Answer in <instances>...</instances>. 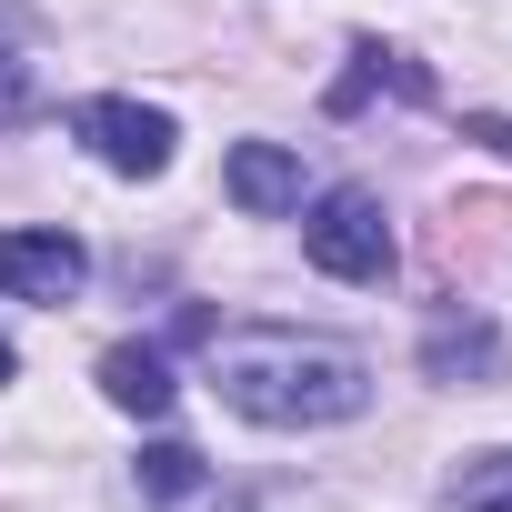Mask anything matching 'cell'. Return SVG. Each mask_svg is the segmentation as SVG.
<instances>
[{
  "label": "cell",
  "mask_w": 512,
  "mask_h": 512,
  "mask_svg": "<svg viewBox=\"0 0 512 512\" xmlns=\"http://www.w3.org/2000/svg\"><path fill=\"white\" fill-rule=\"evenodd\" d=\"M211 382L241 422H272V432H312V422H352L372 402V372L332 342H292V332H241L211 352Z\"/></svg>",
  "instance_id": "1"
},
{
  "label": "cell",
  "mask_w": 512,
  "mask_h": 512,
  "mask_svg": "<svg viewBox=\"0 0 512 512\" xmlns=\"http://www.w3.org/2000/svg\"><path fill=\"white\" fill-rule=\"evenodd\" d=\"M302 251L332 272V282H382L392 272V221L372 191H322L312 221H302Z\"/></svg>",
  "instance_id": "2"
},
{
  "label": "cell",
  "mask_w": 512,
  "mask_h": 512,
  "mask_svg": "<svg viewBox=\"0 0 512 512\" xmlns=\"http://www.w3.org/2000/svg\"><path fill=\"white\" fill-rule=\"evenodd\" d=\"M71 131L91 141V161H111V171H131V181L171 171V111H141V101H81Z\"/></svg>",
  "instance_id": "3"
},
{
  "label": "cell",
  "mask_w": 512,
  "mask_h": 512,
  "mask_svg": "<svg viewBox=\"0 0 512 512\" xmlns=\"http://www.w3.org/2000/svg\"><path fill=\"white\" fill-rule=\"evenodd\" d=\"M91 282V251L71 231H0V292L11 302H71Z\"/></svg>",
  "instance_id": "4"
},
{
  "label": "cell",
  "mask_w": 512,
  "mask_h": 512,
  "mask_svg": "<svg viewBox=\"0 0 512 512\" xmlns=\"http://www.w3.org/2000/svg\"><path fill=\"white\" fill-rule=\"evenodd\" d=\"M422 372L432 382H502V332L482 312H442L422 332Z\"/></svg>",
  "instance_id": "5"
},
{
  "label": "cell",
  "mask_w": 512,
  "mask_h": 512,
  "mask_svg": "<svg viewBox=\"0 0 512 512\" xmlns=\"http://www.w3.org/2000/svg\"><path fill=\"white\" fill-rule=\"evenodd\" d=\"M221 191H231L251 221H272V211H292V201H302V161H292L282 141H241V151L221 161Z\"/></svg>",
  "instance_id": "6"
},
{
  "label": "cell",
  "mask_w": 512,
  "mask_h": 512,
  "mask_svg": "<svg viewBox=\"0 0 512 512\" xmlns=\"http://www.w3.org/2000/svg\"><path fill=\"white\" fill-rule=\"evenodd\" d=\"M101 392H111L121 412H141V422H161V412L181 402V382H171V362H161L151 342H111V352H101Z\"/></svg>",
  "instance_id": "7"
},
{
  "label": "cell",
  "mask_w": 512,
  "mask_h": 512,
  "mask_svg": "<svg viewBox=\"0 0 512 512\" xmlns=\"http://www.w3.org/2000/svg\"><path fill=\"white\" fill-rule=\"evenodd\" d=\"M372 91H402V101H432V71H422L412 51H382V41H362V51H352V71L332 81V111H362Z\"/></svg>",
  "instance_id": "8"
},
{
  "label": "cell",
  "mask_w": 512,
  "mask_h": 512,
  "mask_svg": "<svg viewBox=\"0 0 512 512\" xmlns=\"http://www.w3.org/2000/svg\"><path fill=\"white\" fill-rule=\"evenodd\" d=\"M131 482H141L151 502H181V492L201 482V452H191V442H141V462H131Z\"/></svg>",
  "instance_id": "9"
},
{
  "label": "cell",
  "mask_w": 512,
  "mask_h": 512,
  "mask_svg": "<svg viewBox=\"0 0 512 512\" xmlns=\"http://www.w3.org/2000/svg\"><path fill=\"white\" fill-rule=\"evenodd\" d=\"M462 512H512V452H482L462 472Z\"/></svg>",
  "instance_id": "10"
},
{
  "label": "cell",
  "mask_w": 512,
  "mask_h": 512,
  "mask_svg": "<svg viewBox=\"0 0 512 512\" xmlns=\"http://www.w3.org/2000/svg\"><path fill=\"white\" fill-rule=\"evenodd\" d=\"M41 111V81H31V61H11V51H0V131H21Z\"/></svg>",
  "instance_id": "11"
},
{
  "label": "cell",
  "mask_w": 512,
  "mask_h": 512,
  "mask_svg": "<svg viewBox=\"0 0 512 512\" xmlns=\"http://www.w3.org/2000/svg\"><path fill=\"white\" fill-rule=\"evenodd\" d=\"M181 502H191V512H241V502H221V492H211V482H191V492H181Z\"/></svg>",
  "instance_id": "12"
},
{
  "label": "cell",
  "mask_w": 512,
  "mask_h": 512,
  "mask_svg": "<svg viewBox=\"0 0 512 512\" xmlns=\"http://www.w3.org/2000/svg\"><path fill=\"white\" fill-rule=\"evenodd\" d=\"M11 372H21V362H11V342H0V382H11Z\"/></svg>",
  "instance_id": "13"
}]
</instances>
